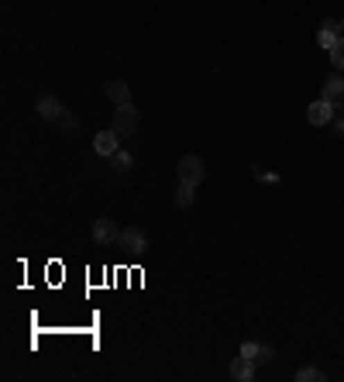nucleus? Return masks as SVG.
<instances>
[{
    "instance_id": "f257e3e1",
    "label": "nucleus",
    "mask_w": 344,
    "mask_h": 382,
    "mask_svg": "<svg viewBox=\"0 0 344 382\" xmlns=\"http://www.w3.org/2000/svg\"><path fill=\"white\" fill-rule=\"evenodd\" d=\"M175 176H179V183H186V186H200V183L207 180V166H203L200 155H182L179 166H175Z\"/></svg>"
},
{
    "instance_id": "39448f33",
    "label": "nucleus",
    "mask_w": 344,
    "mask_h": 382,
    "mask_svg": "<svg viewBox=\"0 0 344 382\" xmlns=\"http://www.w3.org/2000/svg\"><path fill=\"white\" fill-rule=\"evenodd\" d=\"M89 234H93V241H96L100 248H107V245H117V234H121V231H117V224H114L110 217H100V220H93V231H89Z\"/></svg>"
},
{
    "instance_id": "9b49d317",
    "label": "nucleus",
    "mask_w": 344,
    "mask_h": 382,
    "mask_svg": "<svg viewBox=\"0 0 344 382\" xmlns=\"http://www.w3.org/2000/svg\"><path fill=\"white\" fill-rule=\"evenodd\" d=\"M231 379L234 382H252L255 379V362L245 358V355H238V358L231 362Z\"/></svg>"
},
{
    "instance_id": "f03ea898",
    "label": "nucleus",
    "mask_w": 344,
    "mask_h": 382,
    "mask_svg": "<svg viewBox=\"0 0 344 382\" xmlns=\"http://www.w3.org/2000/svg\"><path fill=\"white\" fill-rule=\"evenodd\" d=\"M121 138H131L135 131H138V110H135V103H121L117 110H114V124H110Z\"/></svg>"
},
{
    "instance_id": "a211bd4d",
    "label": "nucleus",
    "mask_w": 344,
    "mask_h": 382,
    "mask_svg": "<svg viewBox=\"0 0 344 382\" xmlns=\"http://www.w3.org/2000/svg\"><path fill=\"white\" fill-rule=\"evenodd\" d=\"M331 128H334V131H338V134H341V138H344V107H338V114H334V121H331Z\"/></svg>"
},
{
    "instance_id": "2eb2a0df",
    "label": "nucleus",
    "mask_w": 344,
    "mask_h": 382,
    "mask_svg": "<svg viewBox=\"0 0 344 382\" xmlns=\"http://www.w3.org/2000/svg\"><path fill=\"white\" fill-rule=\"evenodd\" d=\"M324 379H327V372L324 369H313V365H307V369L296 372V382H324Z\"/></svg>"
},
{
    "instance_id": "4468645a",
    "label": "nucleus",
    "mask_w": 344,
    "mask_h": 382,
    "mask_svg": "<svg viewBox=\"0 0 344 382\" xmlns=\"http://www.w3.org/2000/svg\"><path fill=\"white\" fill-rule=\"evenodd\" d=\"M110 166H114V173H131V169H135V159H131V152L121 148V152L110 155Z\"/></svg>"
},
{
    "instance_id": "ddd939ff",
    "label": "nucleus",
    "mask_w": 344,
    "mask_h": 382,
    "mask_svg": "<svg viewBox=\"0 0 344 382\" xmlns=\"http://www.w3.org/2000/svg\"><path fill=\"white\" fill-rule=\"evenodd\" d=\"M193 200H196V186L179 183V190H175V196H172V203H175L179 210H189V207H193Z\"/></svg>"
},
{
    "instance_id": "f8f14e48",
    "label": "nucleus",
    "mask_w": 344,
    "mask_h": 382,
    "mask_svg": "<svg viewBox=\"0 0 344 382\" xmlns=\"http://www.w3.org/2000/svg\"><path fill=\"white\" fill-rule=\"evenodd\" d=\"M338 38H341V35H338V21H324L320 31H317V45L331 52V49L338 45Z\"/></svg>"
},
{
    "instance_id": "6ab92c4d",
    "label": "nucleus",
    "mask_w": 344,
    "mask_h": 382,
    "mask_svg": "<svg viewBox=\"0 0 344 382\" xmlns=\"http://www.w3.org/2000/svg\"><path fill=\"white\" fill-rule=\"evenodd\" d=\"M261 183H279V173H258Z\"/></svg>"
},
{
    "instance_id": "7ed1b4c3",
    "label": "nucleus",
    "mask_w": 344,
    "mask_h": 382,
    "mask_svg": "<svg viewBox=\"0 0 344 382\" xmlns=\"http://www.w3.org/2000/svg\"><path fill=\"white\" fill-rule=\"evenodd\" d=\"M117 248H124V252H131V255H145V252H148V234H145L141 227H124V231L117 234Z\"/></svg>"
},
{
    "instance_id": "f3484780",
    "label": "nucleus",
    "mask_w": 344,
    "mask_h": 382,
    "mask_svg": "<svg viewBox=\"0 0 344 382\" xmlns=\"http://www.w3.org/2000/svg\"><path fill=\"white\" fill-rule=\"evenodd\" d=\"M331 62H334L338 73H344V38H338V45L331 49Z\"/></svg>"
},
{
    "instance_id": "423d86ee",
    "label": "nucleus",
    "mask_w": 344,
    "mask_h": 382,
    "mask_svg": "<svg viewBox=\"0 0 344 382\" xmlns=\"http://www.w3.org/2000/svg\"><path fill=\"white\" fill-rule=\"evenodd\" d=\"M93 152L96 155H103V159H110L114 152H121V134L110 128V131H100L96 138H93Z\"/></svg>"
},
{
    "instance_id": "1a4fd4ad",
    "label": "nucleus",
    "mask_w": 344,
    "mask_h": 382,
    "mask_svg": "<svg viewBox=\"0 0 344 382\" xmlns=\"http://www.w3.org/2000/svg\"><path fill=\"white\" fill-rule=\"evenodd\" d=\"M241 355H245V358H252L255 365H261V362H272V358H275L272 345H261V341H245V345H241Z\"/></svg>"
},
{
    "instance_id": "dca6fc26",
    "label": "nucleus",
    "mask_w": 344,
    "mask_h": 382,
    "mask_svg": "<svg viewBox=\"0 0 344 382\" xmlns=\"http://www.w3.org/2000/svg\"><path fill=\"white\" fill-rule=\"evenodd\" d=\"M55 128H59V131H66V134H69V131H76V128H80V117H76V114H73V110H66V114H62V117H59V121H55Z\"/></svg>"
},
{
    "instance_id": "6e6552de",
    "label": "nucleus",
    "mask_w": 344,
    "mask_h": 382,
    "mask_svg": "<svg viewBox=\"0 0 344 382\" xmlns=\"http://www.w3.org/2000/svg\"><path fill=\"white\" fill-rule=\"evenodd\" d=\"M324 100H331L334 107H344V73H334L324 80V90H320Z\"/></svg>"
},
{
    "instance_id": "aec40b11",
    "label": "nucleus",
    "mask_w": 344,
    "mask_h": 382,
    "mask_svg": "<svg viewBox=\"0 0 344 382\" xmlns=\"http://www.w3.org/2000/svg\"><path fill=\"white\" fill-rule=\"evenodd\" d=\"M338 35H341V38H344V17H341V21H338Z\"/></svg>"
},
{
    "instance_id": "9d476101",
    "label": "nucleus",
    "mask_w": 344,
    "mask_h": 382,
    "mask_svg": "<svg viewBox=\"0 0 344 382\" xmlns=\"http://www.w3.org/2000/svg\"><path fill=\"white\" fill-rule=\"evenodd\" d=\"M103 96H107L114 107H121V103H131V87H128L124 80H110V83L103 87Z\"/></svg>"
},
{
    "instance_id": "20e7f679",
    "label": "nucleus",
    "mask_w": 344,
    "mask_h": 382,
    "mask_svg": "<svg viewBox=\"0 0 344 382\" xmlns=\"http://www.w3.org/2000/svg\"><path fill=\"white\" fill-rule=\"evenodd\" d=\"M334 114H338V107L331 103V100H313L310 107H307V121L313 124V128H324V124H331L334 121Z\"/></svg>"
},
{
    "instance_id": "0eeeda50",
    "label": "nucleus",
    "mask_w": 344,
    "mask_h": 382,
    "mask_svg": "<svg viewBox=\"0 0 344 382\" xmlns=\"http://www.w3.org/2000/svg\"><path fill=\"white\" fill-rule=\"evenodd\" d=\"M35 110H38V117H45V121H52V124L66 114V107H62L55 96H49V94H42L38 100H35Z\"/></svg>"
}]
</instances>
